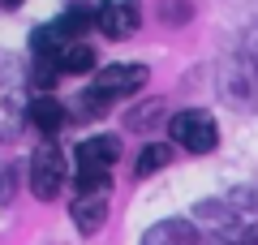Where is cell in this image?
I'll return each mask as SVG.
<instances>
[{
  "instance_id": "1",
  "label": "cell",
  "mask_w": 258,
  "mask_h": 245,
  "mask_svg": "<svg viewBox=\"0 0 258 245\" xmlns=\"http://www.w3.org/2000/svg\"><path fill=\"white\" fill-rule=\"evenodd\" d=\"M198 224L220 245H258V190H232L198 207Z\"/></svg>"
},
{
  "instance_id": "2",
  "label": "cell",
  "mask_w": 258,
  "mask_h": 245,
  "mask_svg": "<svg viewBox=\"0 0 258 245\" xmlns=\"http://www.w3.org/2000/svg\"><path fill=\"white\" fill-rule=\"evenodd\" d=\"M142 86H147V65H108V69L95 73L91 91L78 99V112H82L86 120H91V116H103L116 99L142 91Z\"/></svg>"
},
{
  "instance_id": "3",
  "label": "cell",
  "mask_w": 258,
  "mask_h": 245,
  "mask_svg": "<svg viewBox=\"0 0 258 245\" xmlns=\"http://www.w3.org/2000/svg\"><path fill=\"white\" fill-rule=\"evenodd\" d=\"M116 159H120V138H112V134L86 138V142L78 146V194L108 190V172H112Z\"/></svg>"
},
{
  "instance_id": "4",
  "label": "cell",
  "mask_w": 258,
  "mask_h": 245,
  "mask_svg": "<svg viewBox=\"0 0 258 245\" xmlns=\"http://www.w3.org/2000/svg\"><path fill=\"white\" fill-rule=\"evenodd\" d=\"M168 134H172V142L185 146L189 155H207V151H215V142H220L215 116H211V112H203V108L176 112V116L168 120Z\"/></svg>"
},
{
  "instance_id": "5",
  "label": "cell",
  "mask_w": 258,
  "mask_h": 245,
  "mask_svg": "<svg viewBox=\"0 0 258 245\" xmlns=\"http://www.w3.org/2000/svg\"><path fill=\"white\" fill-rule=\"evenodd\" d=\"M64 185V155L56 151L52 142H43L35 155H30V194L39 202H52Z\"/></svg>"
},
{
  "instance_id": "6",
  "label": "cell",
  "mask_w": 258,
  "mask_h": 245,
  "mask_svg": "<svg viewBox=\"0 0 258 245\" xmlns=\"http://www.w3.org/2000/svg\"><path fill=\"white\" fill-rule=\"evenodd\" d=\"M95 26L108 39H129L142 26V5L138 0H103L99 9H95Z\"/></svg>"
},
{
  "instance_id": "7",
  "label": "cell",
  "mask_w": 258,
  "mask_h": 245,
  "mask_svg": "<svg viewBox=\"0 0 258 245\" xmlns=\"http://www.w3.org/2000/svg\"><path fill=\"white\" fill-rule=\"evenodd\" d=\"M69 215H74L78 232H86V236L99 232L103 219H108V190H86V194H78L74 207H69Z\"/></svg>"
},
{
  "instance_id": "8",
  "label": "cell",
  "mask_w": 258,
  "mask_h": 245,
  "mask_svg": "<svg viewBox=\"0 0 258 245\" xmlns=\"http://www.w3.org/2000/svg\"><path fill=\"white\" fill-rule=\"evenodd\" d=\"M142 245H203V236H198V228L189 219H164V224L147 228Z\"/></svg>"
},
{
  "instance_id": "9",
  "label": "cell",
  "mask_w": 258,
  "mask_h": 245,
  "mask_svg": "<svg viewBox=\"0 0 258 245\" xmlns=\"http://www.w3.org/2000/svg\"><path fill=\"white\" fill-rule=\"evenodd\" d=\"M86 26H95V13H91V9H78V5H74V9H64L60 18L52 22V30L64 39V43H82Z\"/></svg>"
},
{
  "instance_id": "10",
  "label": "cell",
  "mask_w": 258,
  "mask_h": 245,
  "mask_svg": "<svg viewBox=\"0 0 258 245\" xmlns=\"http://www.w3.org/2000/svg\"><path fill=\"white\" fill-rule=\"evenodd\" d=\"M30 120H35V129H43V134H56V129L64 125V103L52 99V95H39V99H30Z\"/></svg>"
},
{
  "instance_id": "11",
  "label": "cell",
  "mask_w": 258,
  "mask_h": 245,
  "mask_svg": "<svg viewBox=\"0 0 258 245\" xmlns=\"http://www.w3.org/2000/svg\"><path fill=\"white\" fill-rule=\"evenodd\" d=\"M56 69L60 73H91L95 69V52L86 43H69L60 56H56Z\"/></svg>"
},
{
  "instance_id": "12",
  "label": "cell",
  "mask_w": 258,
  "mask_h": 245,
  "mask_svg": "<svg viewBox=\"0 0 258 245\" xmlns=\"http://www.w3.org/2000/svg\"><path fill=\"white\" fill-rule=\"evenodd\" d=\"M168 163H172V151H168L164 142H151V146H142L134 172H138V176H151V172H159V168H168Z\"/></svg>"
},
{
  "instance_id": "13",
  "label": "cell",
  "mask_w": 258,
  "mask_h": 245,
  "mask_svg": "<svg viewBox=\"0 0 258 245\" xmlns=\"http://www.w3.org/2000/svg\"><path fill=\"white\" fill-rule=\"evenodd\" d=\"M159 112H164V103L151 99V103H142L138 112H129V125H134V129H147V125H155V120H159Z\"/></svg>"
},
{
  "instance_id": "14",
  "label": "cell",
  "mask_w": 258,
  "mask_h": 245,
  "mask_svg": "<svg viewBox=\"0 0 258 245\" xmlns=\"http://www.w3.org/2000/svg\"><path fill=\"white\" fill-rule=\"evenodd\" d=\"M22 0H0V9H18Z\"/></svg>"
}]
</instances>
